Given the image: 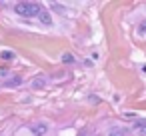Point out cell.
<instances>
[{"mask_svg":"<svg viewBox=\"0 0 146 136\" xmlns=\"http://www.w3.org/2000/svg\"><path fill=\"white\" fill-rule=\"evenodd\" d=\"M40 10H42V8H40V4H36V2H18V4L14 6V12L20 14V16H26V18L38 16Z\"/></svg>","mask_w":146,"mask_h":136,"instance_id":"obj_1","label":"cell"},{"mask_svg":"<svg viewBox=\"0 0 146 136\" xmlns=\"http://www.w3.org/2000/svg\"><path fill=\"white\" fill-rule=\"evenodd\" d=\"M130 132H128V128H122V126H114V128H110V132H108V136H128Z\"/></svg>","mask_w":146,"mask_h":136,"instance_id":"obj_2","label":"cell"},{"mask_svg":"<svg viewBox=\"0 0 146 136\" xmlns=\"http://www.w3.org/2000/svg\"><path fill=\"white\" fill-rule=\"evenodd\" d=\"M30 130H32V134H36V136H42V134H46L48 126H46V124H32V126H30Z\"/></svg>","mask_w":146,"mask_h":136,"instance_id":"obj_3","label":"cell"},{"mask_svg":"<svg viewBox=\"0 0 146 136\" xmlns=\"http://www.w3.org/2000/svg\"><path fill=\"white\" fill-rule=\"evenodd\" d=\"M38 18H40V22H42V24H46V26H50V24H52V18H50V12H48V10H40Z\"/></svg>","mask_w":146,"mask_h":136,"instance_id":"obj_4","label":"cell"},{"mask_svg":"<svg viewBox=\"0 0 146 136\" xmlns=\"http://www.w3.org/2000/svg\"><path fill=\"white\" fill-rule=\"evenodd\" d=\"M134 128L140 130V132L146 136V120H138V122H134Z\"/></svg>","mask_w":146,"mask_h":136,"instance_id":"obj_5","label":"cell"},{"mask_svg":"<svg viewBox=\"0 0 146 136\" xmlns=\"http://www.w3.org/2000/svg\"><path fill=\"white\" fill-rule=\"evenodd\" d=\"M0 58H2V60H14V52L4 50V52H0Z\"/></svg>","mask_w":146,"mask_h":136,"instance_id":"obj_6","label":"cell"},{"mask_svg":"<svg viewBox=\"0 0 146 136\" xmlns=\"http://www.w3.org/2000/svg\"><path fill=\"white\" fill-rule=\"evenodd\" d=\"M62 62L64 64H74V56L70 52H66V54H62Z\"/></svg>","mask_w":146,"mask_h":136,"instance_id":"obj_7","label":"cell"},{"mask_svg":"<svg viewBox=\"0 0 146 136\" xmlns=\"http://www.w3.org/2000/svg\"><path fill=\"white\" fill-rule=\"evenodd\" d=\"M20 82H22L20 78H12V80H8V82H6V86H18Z\"/></svg>","mask_w":146,"mask_h":136,"instance_id":"obj_8","label":"cell"},{"mask_svg":"<svg viewBox=\"0 0 146 136\" xmlns=\"http://www.w3.org/2000/svg\"><path fill=\"white\" fill-rule=\"evenodd\" d=\"M34 86H36V88H42V86H44V80H42V78H36V80H34Z\"/></svg>","mask_w":146,"mask_h":136,"instance_id":"obj_9","label":"cell"},{"mask_svg":"<svg viewBox=\"0 0 146 136\" xmlns=\"http://www.w3.org/2000/svg\"><path fill=\"white\" fill-rule=\"evenodd\" d=\"M124 118H126V120H136V114H130V112H126V114H124Z\"/></svg>","mask_w":146,"mask_h":136,"instance_id":"obj_10","label":"cell"},{"mask_svg":"<svg viewBox=\"0 0 146 136\" xmlns=\"http://www.w3.org/2000/svg\"><path fill=\"white\" fill-rule=\"evenodd\" d=\"M140 32H146V22H142V26H140Z\"/></svg>","mask_w":146,"mask_h":136,"instance_id":"obj_11","label":"cell"}]
</instances>
